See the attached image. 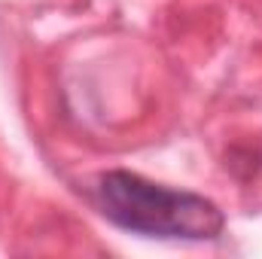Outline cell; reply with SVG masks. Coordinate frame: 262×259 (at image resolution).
Masks as SVG:
<instances>
[{
	"mask_svg": "<svg viewBox=\"0 0 262 259\" xmlns=\"http://www.w3.org/2000/svg\"><path fill=\"white\" fill-rule=\"evenodd\" d=\"M95 201L113 226L146 238L213 241L226 229V217L210 198L152 183L134 171L101 174Z\"/></svg>",
	"mask_w": 262,
	"mask_h": 259,
	"instance_id": "obj_1",
	"label": "cell"
}]
</instances>
